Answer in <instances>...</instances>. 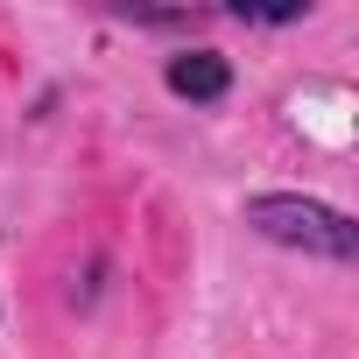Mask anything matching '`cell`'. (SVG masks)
<instances>
[{
    "mask_svg": "<svg viewBox=\"0 0 359 359\" xmlns=\"http://www.w3.org/2000/svg\"><path fill=\"white\" fill-rule=\"evenodd\" d=\"M162 85H169L176 99H191V106H219V99L233 92V64H226L219 50H184V57H169Z\"/></svg>",
    "mask_w": 359,
    "mask_h": 359,
    "instance_id": "obj_2",
    "label": "cell"
},
{
    "mask_svg": "<svg viewBox=\"0 0 359 359\" xmlns=\"http://www.w3.org/2000/svg\"><path fill=\"white\" fill-rule=\"evenodd\" d=\"M240 219H247L261 240H275V247H289V254H303V261H331V268H352V261H359V226H352L338 205H324V198L254 191V198L240 205Z\"/></svg>",
    "mask_w": 359,
    "mask_h": 359,
    "instance_id": "obj_1",
    "label": "cell"
}]
</instances>
